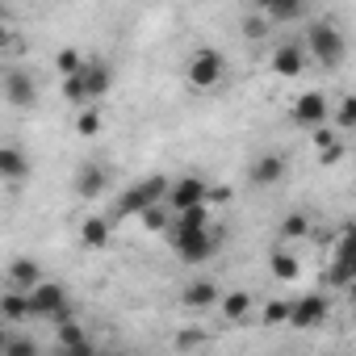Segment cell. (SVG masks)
I'll return each mask as SVG.
<instances>
[{
  "instance_id": "cell-1",
  "label": "cell",
  "mask_w": 356,
  "mask_h": 356,
  "mask_svg": "<svg viewBox=\"0 0 356 356\" xmlns=\"http://www.w3.org/2000/svg\"><path fill=\"white\" fill-rule=\"evenodd\" d=\"M168 189H172L168 176H147V181L130 185V189L118 197L113 218H130V214H138V218H143L147 210H155V206H163V202H168Z\"/></svg>"
},
{
  "instance_id": "cell-2",
  "label": "cell",
  "mask_w": 356,
  "mask_h": 356,
  "mask_svg": "<svg viewBox=\"0 0 356 356\" xmlns=\"http://www.w3.org/2000/svg\"><path fill=\"white\" fill-rule=\"evenodd\" d=\"M163 235H168L172 252L181 256L185 264H206V260L218 252V243H222L218 227H206V231H176V227H168Z\"/></svg>"
},
{
  "instance_id": "cell-3",
  "label": "cell",
  "mask_w": 356,
  "mask_h": 356,
  "mask_svg": "<svg viewBox=\"0 0 356 356\" xmlns=\"http://www.w3.org/2000/svg\"><path fill=\"white\" fill-rule=\"evenodd\" d=\"M306 55H310L314 63H323V67H339L343 55H348V42H343L339 26H331V22H310V26H306Z\"/></svg>"
},
{
  "instance_id": "cell-4",
  "label": "cell",
  "mask_w": 356,
  "mask_h": 356,
  "mask_svg": "<svg viewBox=\"0 0 356 356\" xmlns=\"http://www.w3.org/2000/svg\"><path fill=\"white\" fill-rule=\"evenodd\" d=\"M197 206H210V185L202 176H176L172 189H168V210L172 214H185V210H197Z\"/></svg>"
},
{
  "instance_id": "cell-5",
  "label": "cell",
  "mask_w": 356,
  "mask_h": 356,
  "mask_svg": "<svg viewBox=\"0 0 356 356\" xmlns=\"http://www.w3.org/2000/svg\"><path fill=\"white\" fill-rule=\"evenodd\" d=\"M189 84L193 88H202V92H210L222 76H227V59H222V51H214V47H202V51H193V59H189Z\"/></svg>"
},
{
  "instance_id": "cell-6",
  "label": "cell",
  "mask_w": 356,
  "mask_h": 356,
  "mask_svg": "<svg viewBox=\"0 0 356 356\" xmlns=\"http://www.w3.org/2000/svg\"><path fill=\"white\" fill-rule=\"evenodd\" d=\"M5 101L13 109H34L38 105V80L26 67H9L5 72Z\"/></svg>"
},
{
  "instance_id": "cell-7",
  "label": "cell",
  "mask_w": 356,
  "mask_h": 356,
  "mask_svg": "<svg viewBox=\"0 0 356 356\" xmlns=\"http://www.w3.org/2000/svg\"><path fill=\"white\" fill-rule=\"evenodd\" d=\"M327 118H331V101H327L323 92H302V97L293 101V122H298V126H306V130H323Z\"/></svg>"
},
{
  "instance_id": "cell-8",
  "label": "cell",
  "mask_w": 356,
  "mask_h": 356,
  "mask_svg": "<svg viewBox=\"0 0 356 356\" xmlns=\"http://www.w3.org/2000/svg\"><path fill=\"white\" fill-rule=\"evenodd\" d=\"M67 306V289L59 281H42L38 289H30V314L34 318H55Z\"/></svg>"
},
{
  "instance_id": "cell-9",
  "label": "cell",
  "mask_w": 356,
  "mask_h": 356,
  "mask_svg": "<svg viewBox=\"0 0 356 356\" xmlns=\"http://www.w3.org/2000/svg\"><path fill=\"white\" fill-rule=\"evenodd\" d=\"M323 318H327V298H323V293H302V298H293L289 327H298V331H310V327H318Z\"/></svg>"
},
{
  "instance_id": "cell-10",
  "label": "cell",
  "mask_w": 356,
  "mask_h": 356,
  "mask_svg": "<svg viewBox=\"0 0 356 356\" xmlns=\"http://www.w3.org/2000/svg\"><path fill=\"white\" fill-rule=\"evenodd\" d=\"M306 42H281L277 51H273V72L277 76H285V80H293V76H302V67H306Z\"/></svg>"
},
{
  "instance_id": "cell-11",
  "label": "cell",
  "mask_w": 356,
  "mask_h": 356,
  "mask_svg": "<svg viewBox=\"0 0 356 356\" xmlns=\"http://www.w3.org/2000/svg\"><path fill=\"white\" fill-rule=\"evenodd\" d=\"M80 80H84V88H88V105L97 109L101 105V97L109 92V84H113V67L105 63V59H88L84 63V72H80Z\"/></svg>"
},
{
  "instance_id": "cell-12",
  "label": "cell",
  "mask_w": 356,
  "mask_h": 356,
  "mask_svg": "<svg viewBox=\"0 0 356 356\" xmlns=\"http://www.w3.org/2000/svg\"><path fill=\"white\" fill-rule=\"evenodd\" d=\"M72 189H76V197H84V202H97V197L105 193V168H101V163H80V168H76V181H72Z\"/></svg>"
},
{
  "instance_id": "cell-13",
  "label": "cell",
  "mask_w": 356,
  "mask_h": 356,
  "mask_svg": "<svg viewBox=\"0 0 356 356\" xmlns=\"http://www.w3.org/2000/svg\"><path fill=\"white\" fill-rule=\"evenodd\" d=\"M248 176H252V185H277L281 176H285V155H277V151H268V155H256L252 159V168H248Z\"/></svg>"
},
{
  "instance_id": "cell-14",
  "label": "cell",
  "mask_w": 356,
  "mask_h": 356,
  "mask_svg": "<svg viewBox=\"0 0 356 356\" xmlns=\"http://www.w3.org/2000/svg\"><path fill=\"white\" fill-rule=\"evenodd\" d=\"M181 302H185L189 310H210V306H222V289L202 277V281H189V285H185V298H181Z\"/></svg>"
},
{
  "instance_id": "cell-15",
  "label": "cell",
  "mask_w": 356,
  "mask_h": 356,
  "mask_svg": "<svg viewBox=\"0 0 356 356\" xmlns=\"http://www.w3.org/2000/svg\"><path fill=\"white\" fill-rule=\"evenodd\" d=\"M273 26H285V22H302L306 17V5H298V0H260L256 5Z\"/></svg>"
},
{
  "instance_id": "cell-16",
  "label": "cell",
  "mask_w": 356,
  "mask_h": 356,
  "mask_svg": "<svg viewBox=\"0 0 356 356\" xmlns=\"http://www.w3.org/2000/svg\"><path fill=\"white\" fill-rule=\"evenodd\" d=\"M9 281H13V289H22V293H30V289H38L47 277H42V268H38V260H13L9 264Z\"/></svg>"
},
{
  "instance_id": "cell-17",
  "label": "cell",
  "mask_w": 356,
  "mask_h": 356,
  "mask_svg": "<svg viewBox=\"0 0 356 356\" xmlns=\"http://www.w3.org/2000/svg\"><path fill=\"white\" fill-rule=\"evenodd\" d=\"M0 176L5 181H26L30 176V159L22 147H0Z\"/></svg>"
},
{
  "instance_id": "cell-18",
  "label": "cell",
  "mask_w": 356,
  "mask_h": 356,
  "mask_svg": "<svg viewBox=\"0 0 356 356\" xmlns=\"http://www.w3.org/2000/svg\"><path fill=\"white\" fill-rule=\"evenodd\" d=\"M109 235H113V222L101 218V214H92V218L80 222V243H84V248H105Z\"/></svg>"
},
{
  "instance_id": "cell-19",
  "label": "cell",
  "mask_w": 356,
  "mask_h": 356,
  "mask_svg": "<svg viewBox=\"0 0 356 356\" xmlns=\"http://www.w3.org/2000/svg\"><path fill=\"white\" fill-rule=\"evenodd\" d=\"M0 314H5V323L34 318V314H30V293H22V289H9L5 298H0Z\"/></svg>"
},
{
  "instance_id": "cell-20",
  "label": "cell",
  "mask_w": 356,
  "mask_h": 356,
  "mask_svg": "<svg viewBox=\"0 0 356 356\" xmlns=\"http://www.w3.org/2000/svg\"><path fill=\"white\" fill-rule=\"evenodd\" d=\"M248 310H252V293H248V289H231V293H222V318L239 323V318H248Z\"/></svg>"
},
{
  "instance_id": "cell-21",
  "label": "cell",
  "mask_w": 356,
  "mask_h": 356,
  "mask_svg": "<svg viewBox=\"0 0 356 356\" xmlns=\"http://www.w3.org/2000/svg\"><path fill=\"white\" fill-rule=\"evenodd\" d=\"M331 122H335V130H356V92H348L331 105Z\"/></svg>"
},
{
  "instance_id": "cell-22",
  "label": "cell",
  "mask_w": 356,
  "mask_h": 356,
  "mask_svg": "<svg viewBox=\"0 0 356 356\" xmlns=\"http://www.w3.org/2000/svg\"><path fill=\"white\" fill-rule=\"evenodd\" d=\"M84 63H88V59H84V55H80L76 47H63V51L55 55V67H59V76H63V80L80 76V72H84Z\"/></svg>"
},
{
  "instance_id": "cell-23",
  "label": "cell",
  "mask_w": 356,
  "mask_h": 356,
  "mask_svg": "<svg viewBox=\"0 0 356 356\" xmlns=\"http://www.w3.org/2000/svg\"><path fill=\"white\" fill-rule=\"evenodd\" d=\"M268 30H273V22H268L260 9H252V13L243 17V38H248V42H260V38H268Z\"/></svg>"
},
{
  "instance_id": "cell-24",
  "label": "cell",
  "mask_w": 356,
  "mask_h": 356,
  "mask_svg": "<svg viewBox=\"0 0 356 356\" xmlns=\"http://www.w3.org/2000/svg\"><path fill=\"white\" fill-rule=\"evenodd\" d=\"M0 356H38V343H34L30 335H5Z\"/></svg>"
},
{
  "instance_id": "cell-25",
  "label": "cell",
  "mask_w": 356,
  "mask_h": 356,
  "mask_svg": "<svg viewBox=\"0 0 356 356\" xmlns=\"http://www.w3.org/2000/svg\"><path fill=\"white\" fill-rule=\"evenodd\" d=\"M268 268H273V277L293 281V277H298V256H289V252H273V256H268Z\"/></svg>"
},
{
  "instance_id": "cell-26",
  "label": "cell",
  "mask_w": 356,
  "mask_h": 356,
  "mask_svg": "<svg viewBox=\"0 0 356 356\" xmlns=\"http://www.w3.org/2000/svg\"><path fill=\"white\" fill-rule=\"evenodd\" d=\"M289 314H293V302H268V306L260 310V318H264L268 327H281V323H289Z\"/></svg>"
},
{
  "instance_id": "cell-27",
  "label": "cell",
  "mask_w": 356,
  "mask_h": 356,
  "mask_svg": "<svg viewBox=\"0 0 356 356\" xmlns=\"http://www.w3.org/2000/svg\"><path fill=\"white\" fill-rule=\"evenodd\" d=\"M281 235H285V239H306V235H310V218H306V214H289V218L281 222Z\"/></svg>"
},
{
  "instance_id": "cell-28",
  "label": "cell",
  "mask_w": 356,
  "mask_h": 356,
  "mask_svg": "<svg viewBox=\"0 0 356 356\" xmlns=\"http://www.w3.org/2000/svg\"><path fill=\"white\" fill-rule=\"evenodd\" d=\"M84 343H88V335H84L80 323H63L59 327V348H84Z\"/></svg>"
},
{
  "instance_id": "cell-29",
  "label": "cell",
  "mask_w": 356,
  "mask_h": 356,
  "mask_svg": "<svg viewBox=\"0 0 356 356\" xmlns=\"http://www.w3.org/2000/svg\"><path fill=\"white\" fill-rule=\"evenodd\" d=\"M76 130H80L84 138H92V134L101 130V109H80V118H76Z\"/></svg>"
},
{
  "instance_id": "cell-30",
  "label": "cell",
  "mask_w": 356,
  "mask_h": 356,
  "mask_svg": "<svg viewBox=\"0 0 356 356\" xmlns=\"http://www.w3.org/2000/svg\"><path fill=\"white\" fill-rule=\"evenodd\" d=\"M143 222H147L151 231H168V227H172V210H168V202H163V206H155V210H147V214H143Z\"/></svg>"
},
{
  "instance_id": "cell-31",
  "label": "cell",
  "mask_w": 356,
  "mask_h": 356,
  "mask_svg": "<svg viewBox=\"0 0 356 356\" xmlns=\"http://www.w3.org/2000/svg\"><path fill=\"white\" fill-rule=\"evenodd\" d=\"M335 143H339V138H335V130H327V126H323V130H314V147H318V151H327V147H335Z\"/></svg>"
},
{
  "instance_id": "cell-32",
  "label": "cell",
  "mask_w": 356,
  "mask_h": 356,
  "mask_svg": "<svg viewBox=\"0 0 356 356\" xmlns=\"http://www.w3.org/2000/svg\"><path fill=\"white\" fill-rule=\"evenodd\" d=\"M206 339V331H197V327H189V331H181V348H197Z\"/></svg>"
},
{
  "instance_id": "cell-33",
  "label": "cell",
  "mask_w": 356,
  "mask_h": 356,
  "mask_svg": "<svg viewBox=\"0 0 356 356\" xmlns=\"http://www.w3.org/2000/svg\"><path fill=\"white\" fill-rule=\"evenodd\" d=\"M343 159V147L335 143V147H327V151H318V163H339Z\"/></svg>"
},
{
  "instance_id": "cell-34",
  "label": "cell",
  "mask_w": 356,
  "mask_h": 356,
  "mask_svg": "<svg viewBox=\"0 0 356 356\" xmlns=\"http://www.w3.org/2000/svg\"><path fill=\"white\" fill-rule=\"evenodd\" d=\"M55 356H92V348H88V343H84V348H59Z\"/></svg>"
},
{
  "instance_id": "cell-35",
  "label": "cell",
  "mask_w": 356,
  "mask_h": 356,
  "mask_svg": "<svg viewBox=\"0 0 356 356\" xmlns=\"http://www.w3.org/2000/svg\"><path fill=\"white\" fill-rule=\"evenodd\" d=\"M92 356H109V352H92Z\"/></svg>"
},
{
  "instance_id": "cell-36",
  "label": "cell",
  "mask_w": 356,
  "mask_h": 356,
  "mask_svg": "<svg viewBox=\"0 0 356 356\" xmlns=\"http://www.w3.org/2000/svg\"><path fill=\"white\" fill-rule=\"evenodd\" d=\"M352 277H356V264H352Z\"/></svg>"
}]
</instances>
